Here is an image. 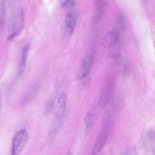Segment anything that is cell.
I'll return each mask as SVG.
<instances>
[{"mask_svg": "<svg viewBox=\"0 0 155 155\" xmlns=\"http://www.w3.org/2000/svg\"><path fill=\"white\" fill-rule=\"evenodd\" d=\"M115 78L110 75L106 77L103 82L101 90L98 105L101 108L106 107L108 103L115 86Z\"/></svg>", "mask_w": 155, "mask_h": 155, "instance_id": "cell-1", "label": "cell"}, {"mask_svg": "<svg viewBox=\"0 0 155 155\" xmlns=\"http://www.w3.org/2000/svg\"><path fill=\"white\" fill-rule=\"evenodd\" d=\"M28 138V134L25 130L17 131L12 138L11 155H18L27 143Z\"/></svg>", "mask_w": 155, "mask_h": 155, "instance_id": "cell-2", "label": "cell"}, {"mask_svg": "<svg viewBox=\"0 0 155 155\" xmlns=\"http://www.w3.org/2000/svg\"><path fill=\"white\" fill-rule=\"evenodd\" d=\"M93 49L87 51L84 55L76 75V80H80L85 78L91 70L94 57Z\"/></svg>", "mask_w": 155, "mask_h": 155, "instance_id": "cell-3", "label": "cell"}, {"mask_svg": "<svg viewBox=\"0 0 155 155\" xmlns=\"http://www.w3.org/2000/svg\"><path fill=\"white\" fill-rule=\"evenodd\" d=\"M64 114L56 112L50 125L48 135V140L52 143L58 133L62 127L64 121Z\"/></svg>", "mask_w": 155, "mask_h": 155, "instance_id": "cell-4", "label": "cell"}, {"mask_svg": "<svg viewBox=\"0 0 155 155\" xmlns=\"http://www.w3.org/2000/svg\"><path fill=\"white\" fill-rule=\"evenodd\" d=\"M111 129L110 128H102L93 147L92 155H97L102 150L107 140Z\"/></svg>", "mask_w": 155, "mask_h": 155, "instance_id": "cell-5", "label": "cell"}, {"mask_svg": "<svg viewBox=\"0 0 155 155\" xmlns=\"http://www.w3.org/2000/svg\"><path fill=\"white\" fill-rule=\"evenodd\" d=\"M12 24H11V32L8 36V39L10 40L18 34L23 27V17L22 12H18L13 17Z\"/></svg>", "mask_w": 155, "mask_h": 155, "instance_id": "cell-6", "label": "cell"}, {"mask_svg": "<svg viewBox=\"0 0 155 155\" xmlns=\"http://www.w3.org/2000/svg\"><path fill=\"white\" fill-rule=\"evenodd\" d=\"M119 38V34L116 29H113L108 32L102 40L103 46L106 48H109L117 43Z\"/></svg>", "mask_w": 155, "mask_h": 155, "instance_id": "cell-7", "label": "cell"}, {"mask_svg": "<svg viewBox=\"0 0 155 155\" xmlns=\"http://www.w3.org/2000/svg\"><path fill=\"white\" fill-rule=\"evenodd\" d=\"M105 5V2L104 0L96 1L92 18L94 24L98 23L102 19L104 12Z\"/></svg>", "mask_w": 155, "mask_h": 155, "instance_id": "cell-8", "label": "cell"}, {"mask_svg": "<svg viewBox=\"0 0 155 155\" xmlns=\"http://www.w3.org/2000/svg\"><path fill=\"white\" fill-rule=\"evenodd\" d=\"M76 17L75 14L72 11L68 12L66 15L65 20V29L69 35L73 32L76 24Z\"/></svg>", "mask_w": 155, "mask_h": 155, "instance_id": "cell-9", "label": "cell"}, {"mask_svg": "<svg viewBox=\"0 0 155 155\" xmlns=\"http://www.w3.org/2000/svg\"><path fill=\"white\" fill-rule=\"evenodd\" d=\"M96 110L95 105L94 104L87 113L84 118L85 123V134L86 135L90 131L95 118Z\"/></svg>", "mask_w": 155, "mask_h": 155, "instance_id": "cell-10", "label": "cell"}, {"mask_svg": "<svg viewBox=\"0 0 155 155\" xmlns=\"http://www.w3.org/2000/svg\"><path fill=\"white\" fill-rule=\"evenodd\" d=\"M29 49V45L28 44H26L23 48L18 69L17 74L18 76H21L24 72L26 65Z\"/></svg>", "mask_w": 155, "mask_h": 155, "instance_id": "cell-11", "label": "cell"}, {"mask_svg": "<svg viewBox=\"0 0 155 155\" xmlns=\"http://www.w3.org/2000/svg\"><path fill=\"white\" fill-rule=\"evenodd\" d=\"M38 84H35L30 90L24 96L21 101V104H25L36 96L39 90V85Z\"/></svg>", "mask_w": 155, "mask_h": 155, "instance_id": "cell-12", "label": "cell"}, {"mask_svg": "<svg viewBox=\"0 0 155 155\" xmlns=\"http://www.w3.org/2000/svg\"><path fill=\"white\" fill-rule=\"evenodd\" d=\"M67 97L65 93L61 92L58 98L56 112L64 114L66 104Z\"/></svg>", "mask_w": 155, "mask_h": 155, "instance_id": "cell-13", "label": "cell"}, {"mask_svg": "<svg viewBox=\"0 0 155 155\" xmlns=\"http://www.w3.org/2000/svg\"><path fill=\"white\" fill-rule=\"evenodd\" d=\"M0 26L3 27L4 25L5 17L6 12V3L5 0L1 1L0 2Z\"/></svg>", "mask_w": 155, "mask_h": 155, "instance_id": "cell-14", "label": "cell"}, {"mask_svg": "<svg viewBox=\"0 0 155 155\" xmlns=\"http://www.w3.org/2000/svg\"><path fill=\"white\" fill-rule=\"evenodd\" d=\"M55 102L54 98H53L50 100L47 103L45 109V115L46 116L51 112L53 109Z\"/></svg>", "mask_w": 155, "mask_h": 155, "instance_id": "cell-15", "label": "cell"}, {"mask_svg": "<svg viewBox=\"0 0 155 155\" xmlns=\"http://www.w3.org/2000/svg\"><path fill=\"white\" fill-rule=\"evenodd\" d=\"M115 19L117 27L120 29H123L124 27V22L122 15L120 14H117Z\"/></svg>", "mask_w": 155, "mask_h": 155, "instance_id": "cell-16", "label": "cell"}, {"mask_svg": "<svg viewBox=\"0 0 155 155\" xmlns=\"http://www.w3.org/2000/svg\"><path fill=\"white\" fill-rule=\"evenodd\" d=\"M75 4V1L72 0H66L61 1V6L65 8H70L74 6Z\"/></svg>", "mask_w": 155, "mask_h": 155, "instance_id": "cell-17", "label": "cell"}, {"mask_svg": "<svg viewBox=\"0 0 155 155\" xmlns=\"http://www.w3.org/2000/svg\"><path fill=\"white\" fill-rule=\"evenodd\" d=\"M122 155H137V154L134 148L129 147L125 150Z\"/></svg>", "mask_w": 155, "mask_h": 155, "instance_id": "cell-18", "label": "cell"}]
</instances>
